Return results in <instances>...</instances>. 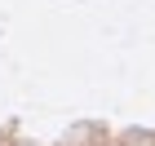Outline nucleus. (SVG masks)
Listing matches in <instances>:
<instances>
[{
  "mask_svg": "<svg viewBox=\"0 0 155 146\" xmlns=\"http://www.w3.org/2000/svg\"><path fill=\"white\" fill-rule=\"evenodd\" d=\"M9 146H36V142H9Z\"/></svg>",
  "mask_w": 155,
  "mask_h": 146,
  "instance_id": "nucleus-2",
  "label": "nucleus"
},
{
  "mask_svg": "<svg viewBox=\"0 0 155 146\" xmlns=\"http://www.w3.org/2000/svg\"><path fill=\"white\" fill-rule=\"evenodd\" d=\"M115 146H155V133H124Z\"/></svg>",
  "mask_w": 155,
  "mask_h": 146,
  "instance_id": "nucleus-1",
  "label": "nucleus"
},
{
  "mask_svg": "<svg viewBox=\"0 0 155 146\" xmlns=\"http://www.w3.org/2000/svg\"><path fill=\"white\" fill-rule=\"evenodd\" d=\"M0 146H5V137H0Z\"/></svg>",
  "mask_w": 155,
  "mask_h": 146,
  "instance_id": "nucleus-3",
  "label": "nucleus"
}]
</instances>
